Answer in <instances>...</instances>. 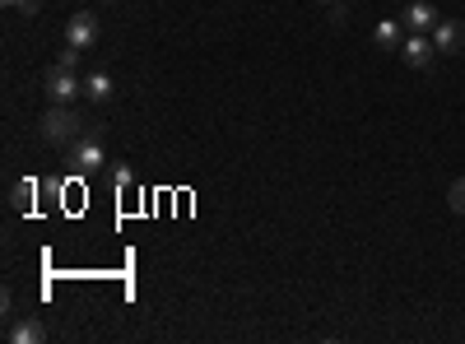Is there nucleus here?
<instances>
[{
	"mask_svg": "<svg viewBox=\"0 0 465 344\" xmlns=\"http://www.w3.org/2000/svg\"><path fill=\"white\" fill-rule=\"evenodd\" d=\"M84 135V116L75 112V103H52V112L43 116V140L52 149H71Z\"/></svg>",
	"mask_w": 465,
	"mask_h": 344,
	"instance_id": "1",
	"label": "nucleus"
},
{
	"mask_svg": "<svg viewBox=\"0 0 465 344\" xmlns=\"http://www.w3.org/2000/svg\"><path fill=\"white\" fill-rule=\"evenodd\" d=\"M65 163H71L80 177H93V172H103V140H93V135H80L71 149H65Z\"/></svg>",
	"mask_w": 465,
	"mask_h": 344,
	"instance_id": "2",
	"label": "nucleus"
},
{
	"mask_svg": "<svg viewBox=\"0 0 465 344\" xmlns=\"http://www.w3.org/2000/svg\"><path fill=\"white\" fill-rule=\"evenodd\" d=\"M65 47L93 51V47H98V14H89V10L71 14V23H65Z\"/></svg>",
	"mask_w": 465,
	"mask_h": 344,
	"instance_id": "3",
	"label": "nucleus"
},
{
	"mask_svg": "<svg viewBox=\"0 0 465 344\" xmlns=\"http://www.w3.org/2000/svg\"><path fill=\"white\" fill-rule=\"evenodd\" d=\"M84 93V84L75 79V70H65V66H52L47 70V98L52 103H75Z\"/></svg>",
	"mask_w": 465,
	"mask_h": 344,
	"instance_id": "4",
	"label": "nucleus"
},
{
	"mask_svg": "<svg viewBox=\"0 0 465 344\" xmlns=\"http://www.w3.org/2000/svg\"><path fill=\"white\" fill-rule=\"evenodd\" d=\"M428 38H433V47H438L442 56H456V51H465V23H460V19H438Z\"/></svg>",
	"mask_w": 465,
	"mask_h": 344,
	"instance_id": "5",
	"label": "nucleus"
},
{
	"mask_svg": "<svg viewBox=\"0 0 465 344\" xmlns=\"http://www.w3.org/2000/svg\"><path fill=\"white\" fill-rule=\"evenodd\" d=\"M433 38H428V33H405V42H401V60H405V66H414V70H423L428 66V60H433Z\"/></svg>",
	"mask_w": 465,
	"mask_h": 344,
	"instance_id": "6",
	"label": "nucleus"
},
{
	"mask_svg": "<svg viewBox=\"0 0 465 344\" xmlns=\"http://www.w3.org/2000/svg\"><path fill=\"white\" fill-rule=\"evenodd\" d=\"M38 196H43V181L19 177V181L10 186V209H14V214H33V209H38Z\"/></svg>",
	"mask_w": 465,
	"mask_h": 344,
	"instance_id": "7",
	"label": "nucleus"
},
{
	"mask_svg": "<svg viewBox=\"0 0 465 344\" xmlns=\"http://www.w3.org/2000/svg\"><path fill=\"white\" fill-rule=\"evenodd\" d=\"M401 23L410 28V33H433L438 10L428 5V0H410V5H405V14H401Z\"/></svg>",
	"mask_w": 465,
	"mask_h": 344,
	"instance_id": "8",
	"label": "nucleus"
},
{
	"mask_svg": "<svg viewBox=\"0 0 465 344\" xmlns=\"http://www.w3.org/2000/svg\"><path fill=\"white\" fill-rule=\"evenodd\" d=\"M373 42H377L382 51H401V42H405V38H401V23H395V19H382V23L373 28Z\"/></svg>",
	"mask_w": 465,
	"mask_h": 344,
	"instance_id": "9",
	"label": "nucleus"
},
{
	"mask_svg": "<svg viewBox=\"0 0 465 344\" xmlns=\"http://www.w3.org/2000/svg\"><path fill=\"white\" fill-rule=\"evenodd\" d=\"M10 339H14V344H43V339H47V330H43V321H38V317H28V321L10 326Z\"/></svg>",
	"mask_w": 465,
	"mask_h": 344,
	"instance_id": "10",
	"label": "nucleus"
},
{
	"mask_svg": "<svg viewBox=\"0 0 465 344\" xmlns=\"http://www.w3.org/2000/svg\"><path fill=\"white\" fill-rule=\"evenodd\" d=\"M84 93H89L93 103H108V98H112V79H108L103 70H98V75H89V79H84Z\"/></svg>",
	"mask_w": 465,
	"mask_h": 344,
	"instance_id": "11",
	"label": "nucleus"
},
{
	"mask_svg": "<svg viewBox=\"0 0 465 344\" xmlns=\"http://www.w3.org/2000/svg\"><path fill=\"white\" fill-rule=\"evenodd\" d=\"M108 177H112V186H117V191H126V186L136 181V172H130L126 163H112V172H108Z\"/></svg>",
	"mask_w": 465,
	"mask_h": 344,
	"instance_id": "12",
	"label": "nucleus"
},
{
	"mask_svg": "<svg viewBox=\"0 0 465 344\" xmlns=\"http://www.w3.org/2000/svg\"><path fill=\"white\" fill-rule=\"evenodd\" d=\"M447 205H451L456 214H465V177H460V181L451 186V191H447Z\"/></svg>",
	"mask_w": 465,
	"mask_h": 344,
	"instance_id": "13",
	"label": "nucleus"
},
{
	"mask_svg": "<svg viewBox=\"0 0 465 344\" xmlns=\"http://www.w3.org/2000/svg\"><path fill=\"white\" fill-rule=\"evenodd\" d=\"M5 10H19V14H38V0H0Z\"/></svg>",
	"mask_w": 465,
	"mask_h": 344,
	"instance_id": "14",
	"label": "nucleus"
},
{
	"mask_svg": "<svg viewBox=\"0 0 465 344\" xmlns=\"http://www.w3.org/2000/svg\"><path fill=\"white\" fill-rule=\"evenodd\" d=\"M80 56H84V51H75V47H65V51H61V60H56V66H65V70H75V66H80Z\"/></svg>",
	"mask_w": 465,
	"mask_h": 344,
	"instance_id": "15",
	"label": "nucleus"
},
{
	"mask_svg": "<svg viewBox=\"0 0 465 344\" xmlns=\"http://www.w3.org/2000/svg\"><path fill=\"white\" fill-rule=\"evenodd\" d=\"M317 5H340V0H317Z\"/></svg>",
	"mask_w": 465,
	"mask_h": 344,
	"instance_id": "16",
	"label": "nucleus"
}]
</instances>
